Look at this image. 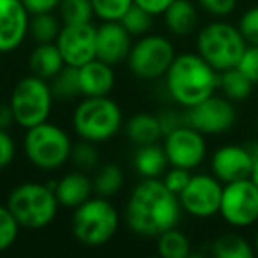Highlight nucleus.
Masks as SVG:
<instances>
[{"label":"nucleus","mask_w":258,"mask_h":258,"mask_svg":"<svg viewBox=\"0 0 258 258\" xmlns=\"http://www.w3.org/2000/svg\"><path fill=\"white\" fill-rule=\"evenodd\" d=\"M179 197L161 179H142L125 202V225L135 235L158 237L175 228L182 216Z\"/></svg>","instance_id":"f257e3e1"},{"label":"nucleus","mask_w":258,"mask_h":258,"mask_svg":"<svg viewBox=\"0 0 258 258\" xmlns=\"http://www.w3.org/2000/svg\"><path fill=\"white\" fill-rule=\"evenodd\" d=\"M165 87L172 101L187 110L214 96L219 73L198 53H180L166 71Z\"/></svg>","instance_id":"f03ea898"},{"label":"nucleus","mask_w":258,"mask_h":258,"mask_svg":"<svg viewBox=\"0 0 258 258\" xmlns=\"http://www.w3.org/2000/svg\"><path fill=\"white\" fill-rule=\"evenodd\" d=\"M124 124V115L117 101L108 96L85 97L73 111V129L80 140L103 144L117 137Z\"/></svg>","instance_id":"7ed1b4c3"},{"label":"nucleus","mask_w":258,"mask_h":258,"mask_svg":"<svg viewBox=\"0 0 258 258\" xmlns=\"http://www.w3.org/2000/svg\"><path fill=\"white\" fill-rule=\"evenodd\" d=\"M6 205L22 228L41 230L51 225L58 212L57 195L48 184L23 182L8 195Z\"/></svg>","instance_id":"20e7f679"},{"label":"nucleus","mask_w":258,"mask_h":258,"mask_svg":"<svg viewBox=\"0 0 258 258\" xmlns=\"http://www.w3.org/2000/svg\"><path fill=\"white\" fill-rule=\"evenodd\" d=\"M246 48L247 43L239 27L225 20L207 23L197 34V53L218 73L237 68Z\"/></svg>","instance_id":"39448f33"},{"label":"nucleus","mask_w":258,"mask_h":258,"mask_svg":"<svg viewBox=\"0 0 258 258\" xmlns=\"http://www.w3.org/2000/svg\"><path fill=\"white\" fill-rule=\"evenodd\" d=\"M120 225L115 205L104 197H94L75 209L73 235L87 247H101L115 237Z\"/></svg>","instance_id":"423d86ee"},{"label":"nucleus","mask_w":258,"mask_h":258,"mask_svg":"<svg viewBox=\"0 0 258 258\" xmlns=\"http://www.w3.org/2000/svg\"><path fill=\"white\" fill-rule=\"evenodd\" d=\"M23 151L36 168L51 172L71 159L73 142L60 125L46 120L27 129L23 137Z\"/></svg>","instance_id":"0eeeda50"},{"label":"nucleus","mask_w":258,"mask_h":258,"mask_svg":"<svg viewBox=\"0 0 258 258\" xmlns=\"http://www.w3.org/2000/svg\"><path fill=\"white\" fill-rule=\"evenodd\" d=\"M55 96L48 80L36 75H27L16 82L9 97V106L13 110L15 122L23 129L46 122L53 108Z\"/></svg>","instance_id":"6e6552de"},{"label":"nucleus","mask_w":258,"mask_h":258,"mask_svg":"<svg viewBox=\"0 0 258 258\" xmlns=\"http://www.w3.org/2000/svg\"><path fill=\"white\" fill-rule=\"evenodd\" d=\"M175 57V48L168 37L149 32L133 43L127 55V66L138 80L152 82L165 78Z\"/></svg>","instance_id":"1a4fd4ad"},{"label":"nucleus","mask_w":258,"mask_h":258,"mask_svg":"<svg viewBox=\"0 0 258 258\" xmlns=\"http://www.w3.org/2000/svg\"><path fill=\"white\" fill-rule=\"evenodd\" d=\"M219 216L232 228H249L258 223V186L249 179L223 186Z\"/></svg>","instance_id":"9d476101"},{"label":"nucleus","mask_w":258,"mask_h":258,"mask_svg":"<svg viewBox=\"0 0 258 258\" xmlns=\"http://www.w3.org/2000/svg\"><path fill=\"white\" fill-rule=\"evenodd\" d=\"M186 124L200 131L205 137L225 135L235 125L237 110L233 101L225 96H211L205 101L191 106L184 113Z\"/></svg>","instance_id":"9b49d317"},{"label":"nucleus","mask_w":258,"mask_h":258,"mask_svg":"<svg viewBox=\"0 0 258 258\" xmlns=\"http://www.w3.org/2000/svg\"><path fill=\"white\" fill-rule=\"evenodd\" d=\"M225 184L212 173L191 175L187 186L179 195L180 207L186 214L198 219H209L219 214Z\"/></svg>","instance_id":"f8f14e48"},{"label":"nucleus","mask_w":258,"mask_h":258,"mask_svg":"<svg viewBox=\"0 0 258 258\" xmlns=\"http://www.w3.org/2000/svg\"><path fill=\"white\" fill-rule=\"evenodd\" d=\"M165 152L168 156L170 166L195 170L207 158V140L205 135L191 125L184 124L165 135Z\"/></svg>","instance_id":"ddd939ff"},{"label":"nucleus","mask_w":258,"mask_h":258,"mask_svg":"<svg viewBox=\"0 0 258 258\" xmlns=\"http://www.w3.org/2000/svg\"><path fill=\"white\" fill-rule=\"evenodd\" d=\"M57 46L66 66L82 68L83 64L97 58V29L89 23L62 25L57 37Z\"/></svg>","instance_id":"4468645a"},{"label":"nucleus","mask_w":258,"mask_h":258,"mask_svg":"<svg viewBox=\"0 0 258 258\" xmlns=\"http://www.w3.org/2000/svg\"><path fill=\"white\" fill-rule=\"evenodd\" d=\"M254 154L247 144H228L214 151L211 158L212 175L223 184L235 182V180L249 179L254 166Z\"/></svg>","instance_id":"2eb2a0df"},{"label":"nucleus","mask_w":258,"mask_h":258,"mask_svg":"<svg viewBox=\"0 0 258 258\" xmlns=\"http://www.w3.org/2000/svg\"><path fill=\"white\" fill-rule=\"evenodd\" d=\"M30 13L22 0H0V55L13 53L29 36Z\"/></svg>","instance_id":"dca6fc26"},{"label":"nucleus","mask_w":258,"mask_h":258,"mask_svg":"<svg viewBox=\"0 0 258 258\" xmlns=\"http://www.w3.org/2000/svg\"><path fill=\"white\" fill-rule=\"evenodd\" d=\"M133 36L120 22H103L97 27V58L110 66L127 60Z\"/></svg>","instance_id":"f3484780"},{"label":"nucleus","mask_w":258,"mask_h":258,"mask_svg":"<svg viewBox=\"0 0 258 258\" xmlns=\"http://www.w3.org/2000/svg\"><path fill=\"white\" fill-rule=\"evenodd\" d=\"M80 90L83 97H99L110 96L115 87V71L113 66L94 58V60L78 68Z\"/></svg>","instance_id":"a211bd4d"},{"label":"nucleus","mask_w":258,"mask_h":258,"mask_svg":"<svg viewBox=\"0 0 258 258\" xmlns=\"http://www.w3.org/2000/svg\"><path fill=\"white\" fill-rule=\"evenodd\" d=\"M94 191L92 180L83 172H71L64 175L60 180H57L55 186V195L60 204V207L66 209H76L89 200Z\"/></svg>","instance_id":"6ab92c4d"},{"label":"nucleus","mask_w":258,"mask_h":258,"mask_svg":"<svg viewBox=\"0 0 258 258\" xmlns=\"http://www.w3.org/2000/svg\"><path fill=\"white\" fill-rule=\"evenodd\" d=\"M165 27L170 34L177 37H186L193 34L198 27V9L191 0H175L165 13H163Z\"/></svg>","instance_id":"aec40b11"},{"label":"nucleus","mask_w":258,"mask_h":258,"mask_svg":"<svg viewBox=\"0 0 258 258\" xmlns=\"http://www.w3.org/2000/svg\"><path fill=\"white\" fill-rule=\"evenodd\" d=\"M66 62L57 43H37L29 57V69L32 75L43 80H51L64 69Z\"/></svg>","instance_id":"412c9836"},{"label":"nucleus","mask_w":258,"mask_h":258,"mask_svg":"<svg viewBox=\"0 0 258 258\" xmlns=\"http://www.w3.org/2000/svg\"><path fill=\"white\" fill-rule=\"evenodd\" d=\"M168 156L158 144L140 145L133 156V166L142 179H161L168 170Z\"/></svg>","instance_id":"4be33fe9"},{"label":"nucleus","mask_w":258,"mask_h":258,"mask_svg":"<svg viewBox=\"0 0 258 258\" xmlns=\"http://www.w3.org/2000/svg\"><path fill=\"white\" fill-rule=\"evenodd\" d=\"M125 133H127L129 140L138 147L158 144L159 138L163 137L158 115L149 113V111H140V113L131 115L129 120L125 122Z\"/></svg>","instance_id":"5701e85b"},{"label":"nucleus","mask_w":258,"mask_h":258,"mask_svg":"<svg viewBox=\"0 0 258 258\" xmlns=\"http://www.w3.org/2000/svg\"><path fill=\"white\" fill-rule=\"evenodd\" d=\"M211 253L216 258H253L256 254L253 244L239 233H223L212 240Z\"/></svg>","instance_id":"b1692460"},{"label":"nucleus","mask_w":258,"mask_h":258,"mask_svg":"<svg viewBox=\"0 0 258 258\" xmlns=\"http://www.w3.org/2000/svg\"><path fill=\"white\" fill-rule=\"evenodd\" d=\"M253 87L254 83L237 68L219 73V90L223 96L228 97L233 103L246 101L253 94Z\"/></svg>","instance_id":"393cba45"},{"label":"nucleus","mask_w":258,"mask_h":258,"mask_svg":"<svg viewBox=\"0 0 258 258\" xmlns=\"http://www.w3.org/2000/svg\"><path fill=\"white\" fill-rule=\"evenodd\" d=\"M124 182H125L124 172H122L120 166L113 165V163L99 166L92 179L94 191H96L99 197H104V198L115 197V195L124 187Z\"/></svg>","instance_id":"a878e982"},{"label":"nucleus","mask_w":258,"mask_h":258,"mask_svg":"<svg viewBox=\"0 0 258 258\" xmlns=\"http://www.w3.org/2000/svg\"><path fill=\"white\" fill-rule=\"evenodd\" d=\"M60 16H55L53 13H39L30 16L29 34L36 43H55L62 30Z\"/></svg>","instance_id":"bb28decb"},{"label":"nucleus","mask_w":258,"mask_h":258,"mask_svg":"<svg viewBox=\"0 0 258 258\" xmlns=\"http://www.w3.org/2000/svg\"><path fill=\"white\" fill-rule=\"evenodd\" d=\"M158 253L163 258H187L191 254V242L186 233L175 226L158 235Z\"/></svg>","instance_id":"cd10ccee"},{"label":"nucleus","mask_w":258,"mask_h":258,"mask_svg":"<svg viewBox=\"0 0 258 258\" xmlns=\"http://www.w3.org/2000/svg\"><path fill=\"white\" fill-rule=\"evenodd\" d=\"M50 85H51V92H53L55 99H58V101H69V99H75V97L82 96L78 68H73V66H64V69L51 80Z\"/></svg>","instance_id":"c85d7f7f"},{"label":"nucleus","mask_w":258,"mask_h":258,"mask_svg":"<svg viewBox=\"0 0 258 258\" xmlns=\"http://www.w3.org/2000/svg\"><path fill=\"white\" fill-rule=\"evenodd\" d=\"M57 11L64 25L89 23L94 18V8L90 0H60Z\"/></svg>","instance_id":"c756f323"},{"label":"nucleus","mask_w":258,"mask_h":258,"mask_svg":"<svg viewBox=\"0 0 258 258\" xmlns=\"http://www.w3.org/2000/svg\"><path fill=\"white\" fill-rule=\"evenodd\" d=\"M120 23L133 37H142L151 32L152 27H154V15L133 4L131 9L122 16Z\"/></svg>","instance_id":"7c9ffc66"},{"label":"nucleus","mask_w":258,"mask_h":258,"mask_svg":"<svg viewBox=\"0 0 258 258\" xmlns=\"http://www.w3.org/2000/svg\"><path fill=\"white\" fill-rule=\"evenodd\" d=\"M94 8V16L101 22H120L122 16L135 4L133 0H90Z\"/></svg>","instance_id":"2f4dec72"},{"label":"nucleus","mask_w":258,"mask_h":258,"mask_svg":"<svg viewBox=\"0 0 258 258\" xmlns=\"http://www.w3.org/2000/svg\"><path fill=\"white\" fill-rule=\"evenodd\" d=\"M20 223L8 205H0V253L8 251L20 235Z\"/></svg>","instance_id":"473e14b6"},{"label":"nucleus","mask_w":258,"mask_h":258,"mask_svg":"<svg viewBox=\"0 0 258 258\" xmlns=\"http://www.w3.org/2000/svg\"><path fill=\"white\" fill-rule=\"evenodd\" d=\"M71 159L80 170H96L99 165V151L96 149V144L82 140L73 145Z\"/></svg>","instance_id":"72a5a7b5"},{"label":"nucleus","mask_w":258,"mask_h":258,"mask_svg":"<svg viewBox=\"0 0 258 258\" xmlns=\"http://www.w3.org/2000/svg\"><path fill=\"white\" fill-rule=\"evenodd\" d=\"M237 27H239L240 34L244 36L247 44L258 46V6H253V8L246 9V11L240 15Z\"/></svg>","instance_id":"f704fd0d"},{"label":"nucleus","mask_w":258,"mask_h":258,"mask_svg":"<svg viewBox=\"0 0 258 258\" xmlns=\"http://www.w3.org/2000/svg\"><path fill=\"white\" fill-rule=\"evenodd\" d=\"M191 179V170L179 168V166H172L170 170H166L165 175L161 177V180L165 182V186L168 187L172 193H175L179 197L182 193V189L187 186Z\"/></svg>","instance_id":"c9c22d12"},{"label":"nucleus","mask_w":258,"mask_h":258,"mask_svg":"<svg viewBox=\"0 0 258 258\" xmlns=\"http://www.w3.org/2000/svg\"><path fill=\"white\" fill-rule=\"evenodd\" d=\"M198 6L214 18H226L237 9L239 0H197Z\"/></svg>","instance_id":"e433bc0d"},{"label":"nucleus","mask_w":258,"mask_h":258,"mask_svg":"<svg viewBox=\"0 0 258 258\" xmlns=\"http://www.w3.org/2000/svg\"><path fill=\"white\" fill-rule=\"evenodd\" d=\"M237 69H240V71L256 85L258 83V46L247 44L246 51L242 53L239 64H237Z\"/></svg>","instance_id":"4c0bfd02"},{"label":"nucleus","mask_w":258,"mask_h":258,"mask_svg":"<svg viewBox=\"0 0 258 258\" xmlns=\"http://www.w3.org/2000/svg\"><path fill=\"white\" fill-rule=\"evenodd\" d=\"M16 156V142L8 129H0V170L8 168Z\"/></svg>","instance_id":"58836bf2"},{"label":"nucleus","mask_w":258,"mask_h":258,"mask_svg":"<svg viewBox=\"0 0 258 258\" xmlns=\"http://www.w3.org/2000/svg\"><path fill=\"white\" fill-rule=\"evenodd\" d=\"M158 118H159V124H161L163 137L168 135V133H172L173 129H177V127H180V125L186 124V117L175 110H163L161 113L158 115Z\"/></svg>","instance_id":"ea45409f"},{"label":"nucleus","mask_w":258,"mask_h":258,"mask_svg":"<svg viewBox=\"0 0 258 258\" xmlns=\"http://www.w3.org/2000/svg\"><path fill=\"white\" fill-rule=\"evenodd\" d=\"M23 6L30 15H39V13H53L58 9L60 0H22Z\"/></svg>","instance_id":"a19ab883"},{"label":"nucleus","mask_w":258,"mask_h":258,"mask_svg":"<svg viewBox=\"0 0 258 258\" xmlns=\"http://www.w3.org/2000/svg\"><path fill=\"white\" fill-rule=\"evenodd\" d=\"M135 6L145 9L147 13L154 16H163V13L175 2V0H133Z\"/></svg>","instance_id":"79ce46f5"},{"label":"nucleus","mask_w":258,"mask_h":258,"mask_svg":"<svg viewBox=\"0 0 258 258\" xmlns=\"http://www.w3.org/2000/svg\"><path fill=\"white\" fill-rule=\"evenodd\" d=\"M13 122H15V117H13V110L9 103H0V129H9Z\"/></svg>","instance_id":"37998d69"},{"label":"nucleus","mask_w":258,"mask_h":258,"mask_svg":"<svg viewBox=\"0 0 258 258\" xmlns=\"http://www.w3.org/2000/svg\"><path fill=\"white\" fill-rule=\"evenodd\" d=\"M251 180L258 186V158L254 161V166H253V173H251Z\"/></svg>","instance_id":"c03bdc74"},{"label":"nucleus","mask_w":258,"mask_h":258,"mask_svg":"<svg viewBox=\"0 0 258 258\" xmlns=\"http://www.w3.org/2000/svg\"><path fill=\"white\" fill-rule=\"evenodd\" d=\"M253 247H254V251H256V254H258V230H256V233H254V240H253Z\"/></svg>","instance_id":"a18cd8bd"},{"label":"nucleus","mask_w":258,"mask_h":258,"mask_svg":"<svg viewBox=\"0 0 258 258\" xmlns=\"http://www.w3.org/2000/svg\"><path fill=\"white\" fill-rule=\"evenodd\" d=\"M256 138H258V115H256Z\"/></svg>","instance_id":"49530a36"}]
</instances>
